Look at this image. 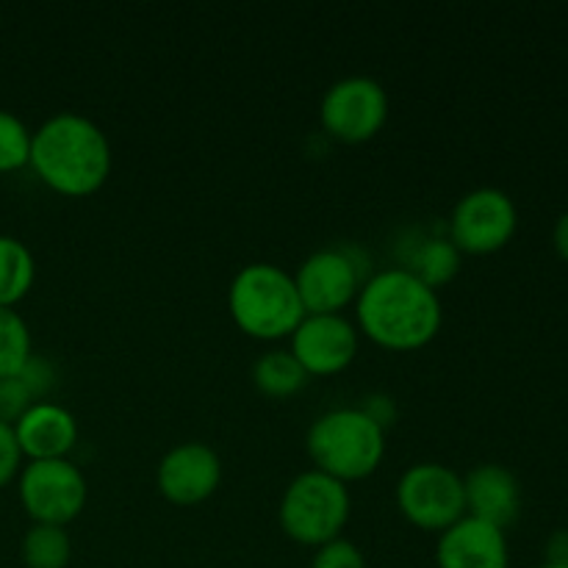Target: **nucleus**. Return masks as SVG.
Wrapping results in <instances>:
<instances>
[{"instance_id": "obj_1", "label": "nucleus", "mask_w": 568, "mask_h": 568, "mask_svg": "<svg viewBox=\"0 0 568 568\" xmlns=\"http://www.w3.org/2000/svg\"><path fill=\"white\" fill-rule=\"evenodd\" d=\"M442 320L438 292L405 266L372 275L355 297L358 331L392 353H410L430 344L442 331Z\"/></svg>"}, {"instance_id": "obj_2", "label": "nucleus", "mask_w": 568, "mask_h": 568, "mask_svg": "<svg viewBox=\"0 0 568 568\" xmlns=\"http://www.w3.org/2000/svg\"><path fill=\"white\" fill-rule=\"evenodd\" d=\"M44 186L64 197H89L111 175V144L98 122L78 111H59L33 131L31 161Z\"/></svg>"}, {"instance_id": "obj_3", "label": "nucleus", "mask_w": 568, "mask_h": 568, "mask_svg": "<svg viewBox=\"0 0 568 568\" xmlns=\"http://www.w3.org/2000/svg\"><path fill=\"white\" fill-rule=\"evenodd\" d=\"M305 449L316 471L347 486L375 475L386 455V430L372 410L336 408L311 425Z\"/></svg>"}, {"instance_id": "obj_4", "label": "nucleus", "mask_w": 568, "mask_h": 568, "mask_svg": "<svg viewBox=\"0 0 568 568\" xmlns=\"http://www.w3.org/2000/svg\"><path fill=\"white\" fill-rule=\"evenodd\" d=\"M227 311L239 331L258 342L288 338L305 320L294 277L275 264H247L227 288Z\"/></svg>"}, {"instance_id": "obj_5", "label": "nucleus", "mask_w": 568, "mask_h": 568, "mask_svg": "<svg viewBox=\"0 0 568 568\" xmlns=\"http://www.w3.org/2000/svg\"><path fill=\"white\" fill-rule=\"evenodd\" d=\"M349 491L344 483L333 480L325 471L308 469L294 477L281 497L283 532L303 547H325L342 538L349 521Z\"/></svg>"}, {"instance_id": "obj_6", "label": "nucleus", "mask_w": 568, "mask_h": 568, "mask_svg": "<svg viewBox=\"0 0 568 568\" xmlns=\"http://www.w3.org/2000/svg\"><path fill=\"white\" fill-rule=\"evenodd\" d=\"M20 503L33 525L67 527L87 508V477L72 460H31L20 469Z\"/></svg>"}, {"instance_id": "obj_7", "label": "nucleus", "mask_w": 568, "mask_h": 568, "mask_svg": "<svg viewBox=\"0 0 568 568\" xmlns=\"http://www.w3.org/2000/svg\"><path fill=\"white\" fill-rule=\"evenodd\" d=\"M397 505L414 527L442 536L466 516L464 477L444 464H416L397 483Z\"/></svg>"}, {"instance_id": "obj_8", "label": "nucleus", "mask_w": 568, "mask_h": 568, "mask_svg": "<svg viewBox=\"0 0 568 568\" xmlns=\"http://www.w3.org/2000/svg\"><path fill=\"white\" fill-rule=\"evenodd\" d=\"M516 227H519V211L510 194H505L503 189L483 186L455 203L447 239L460 255H491L514 239Z\"/></svg>"}, {"instance_id": "obj_9", "label": "nucleus", "mask_w": 568, "mask_h": 568, "mask_svg": "<svg viewBox=\"0 0 568 568\" xmlns=\"http://www.w3.org/2000/svg\"><path fill=\"white\" fill-rule=\"evenodd\" d=\"M322 128L344 144L375 139L388 120V94L383 83L366 75H349L333 83L320 103Z\"/></svg>"}, {"instance_id": "obj_10", "label": "nucleus", "mask_w": 568, "mask_h": 568, "mask_svg": "<svg viewBox=\"0 0 568 568\" xmlns=\"http://www.w3.org/2000/svg\"><path fill=\"white\" fill-rule=\"evenodd\" d=\"M292 277L305 314H342L364 286L358 264L342 247L316 250Z\"/></svg>"}, {"instance_id": "obj_11", "label": "nucleus", "mask_w": 568, "mask_h": 568, "mask_svg": "<svg viewBox=\"0 0 568 568\" xmlns=\"http://www.w3.org/2000/svg\"><path fill=\"white\" fill-rule=\"evenodd\" d=\"M292 349L308 377H333L358 353V327L342 314H305L292 333Z\"/></svg>"}, {"instance_id": "obj_12", "label": "nucleus", "mask_w": 568, "mask_h": 568, "mask_svg": "<svg viewBox=\"0 0 568 568\" xmlns=\"http://www.w3.org/2000/svg\"><path fill=\"white\" fill-rule=\"evenodd\" d=\"M155 483L166 503L178 508H192L216 494L222 483V460L209 444H178L161 458Z\"/></svg>"}, {"instance_id": "obj_13", "label": "nucleus", "mask_w": 568, "mask_h": 568, "mask_svg": "<svg viewBox=\"0 0 568 568\" xmlns=\"http://www.w3.org/2000/svg\"><path fill=\"white\" fill-rule=\"evenodd\" d=\"M436 564L438 568H508V538L499 527L464 516L438 536Z\"/></svg>"}, {"instance_id": "obj_14", "label": "nucleus", "mask_w": 568, "mask_h": 568, "mask_svg": "<svg viewBox=\"0 0 568 568\" xmlns=\"http://www.w3.org/2000/svg\"><path fill=\"white\" fill-rule=\"evenodd\" d=\"M464 499L466 516L505 530L519 519L521 486L505 466L480 464L464 477Z\"/></svg>"}, {"instance_id": "obj_15", "label": "nucleus", "mask_w": 568, "mask_h": 568, "mask_svg": "<svg viewBox=\"0 0 568 568\" xmlns=\"http://www.w3.org/2000/svg\"><path fill=\"white\" fill-rule=\"evenodd\" d=\"M17 444L31 460H61L78 444V422L55 403H37L14 425Z\"/></svg>"}, {"instance_id": "obj_16", "label": "nucleus", "mask_w": 568, "mask_h": 568, "mask_svg": "<svg viewBox=\"0 0 568 568\" xmlns=\"http://www.w3.org/2000/svg\"><path fill=\"white\" fill-rule=\"evenodd\" d=\"M37 281V261L31 250L14 236L0 233V308H14Z\"/></svg>"}, {"instance_id": "obj_17", "label": "nucleus", "mask_w": 568, "mask_h": 568, "mask_svg": "<svg viewBox=\"0 0 568 568\" xmlns=\"http://www.w3.org/2000/svg\"><path fill=\"white\" fill-rule=\"evenodd\" d=\"M253 383L264 397L288 399L303 392L308 375L288 349H272L253 364Z\"/></svg>"}, {"instance_id": "obj_18", "label": "nucleus", "mask_w": 568, "mask_h": 568, "mask_svg": "<svg viewBox=\"0 0 568 568\" xmlns=\"http://www.w3.org/2000/svg\"><path fill=\"white\" fill-rule=\"evenodd\" d=\"M405 270L414 272L425 286L438 292L442 286L453 283L460 272V253L449 239H425L414 250L410 266H405Z\"/></svg>"}, {"instance_id": "obj_19", "label": "nucleus", "mask_w": 568, "mask_h": 568, "mask_svg": "<svg viewBox=\"0 0 568 568\" xmlns=\"http://www.w3.org/2000/svg\"><path fill=\"white\" fill-rule=\"evenodd\" d=\"M20 555L26 568H67L72 558V541L64 527L31 525L22 536Z\"/></svg>"}, {"instance_id": "obj_20", "label": "nucleus", "mask_w": 568, "mask_h": 568, "mask_svg": "<svg viewBox=\"0 0 568 568\" xmlns=\"http://www.w3.org/2000/svg\"><path fill=\"white\" fill-rule=\"evenodd\" d=\"M31 331L14 308H0V377L20 375L31 361Z\"/></svg>"}, {"instance_id": "obj_21", "label": "nucleus", "mask_w": 568, "mask_h": 568, "mask_svg": "<svg viewBox=\"0 0 568 568\" xmlns=\"http://www.w3.org/2000/svg\"><path fill=\"white\" fill-rule=\"evenodd\" d=\"M31 139L26 122L11 111L0 109V172H14L31 161Z\"/></svg>"}, {"instance_id": "obj_22", "label": "nucleus", "mask_w": 568, "mask_h": 568, "mask_svg": "<svg viewBox=\"0 0 568 568\" xmlns=\"http://www.w3.org/2000/svg\"><path fill=\"white\" fill-rule=\"evenodd\" d=\"M37 403L39 399L33 397V392L20 375L0 377V422L14 427L26 416V410Z\"/></svg>"}, {"instance_id": "obj_23", "label": "nucleus", "mask_w": 568, "mask_h": 568, "mask_svg": "<svg viewBox=\"0 0 568 568\" xmlns=\"http://www.w3.org/2000/svg\"><path fill=\"white\" fill-rule=\"evenodd\" d=\"M311 568H366V560H364V552H361L353 541H347V538H336V541L316 549Z\"/></svg>"}, {"instance_id": "obj_24", "label": "nucleus", "mask_w": 568, "mask_h": 568, "mask_svg": "<svg viewBox=\"0 0 568 568\" xmlns=\"http://www.w3.org/2000/svg\"><path fill=\"white\" fill-rule=\"evenodd\" d=\"M22 464V449L17 444V433L14 427L0 422V488L9 486L11 480L17 477Z\"/></svg>"}, {"instance_id": "obj_25", "label": "nucleus", "mask_w": 568, "mask_h": 568, "mask_svg": "<svg viewBox=\"0 0 568 568\" xmlns=\"http://www.w3.org/2000/svg\"><path fill=\"white\" fill-rule=\"evenodd\" d=\"M20 377L28 383V388H31V392H33V397H37L39 403H42V397H44V394H48V388L53 386V377L55 375H53V369H50L48 361H42V358L37 361L31 355V361H28V364L22 366Z\"/></svg>"}, {"instance_id": "obj_26", "label": "nucleus", "mask_w": 568, "mask_h": 568, "mask_svg": "<svg viewBox=\"0 0 568 568\" xmlns=\"http://www.w3.org/2000/svg\"><path fill=\"white\" fill-rule=\"evenodd\" d=\"M547 564L568 568V530H558L547 541Z\"/></svg>"}, {"instance_id": "obj_27", "label": "nucleus", "mask_w": 568, "mask_h": 568, "mask_svg": "<svg viewBox=\"0 0 568 568\" xmlns=\"http://www.w3.org/2000/svg\"><path fill=\"white\" fill-rule=\"evenodd\" d=\"M552 242H555V250H558L560 258L568 264V211L564 216H560L558 222H555V233H552Z\"/></svg>"}, {"instance_id": "obj_28", "label": "nucleus", "mask_w": 568, "mask_h": 568, "mask_svg": "<svg viewBox=\"0 0 568 568\" xmlns=\"http://www.w3.org/2000/svg\"><path fill=\"white\" fill-rule=\"evenodd\" d=\"M538 568H560V566H549V564H544V566H538Z\"/></svg>"}]
</instances>
